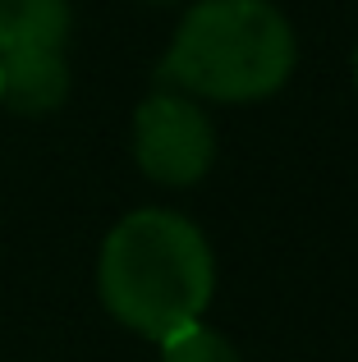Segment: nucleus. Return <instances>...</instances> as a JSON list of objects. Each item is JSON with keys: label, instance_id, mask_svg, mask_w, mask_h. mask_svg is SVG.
Instances as JSON below:
<instances>
[{"label": "nucleus", "instance_id": "6e6552de", "mask_svg": "<svg viewBox=\"0 0 358 362\" xmlns=\"http://www.w3.org/2000/svg\"><path fill=\"white\" fill-rule=\"evenodd\" d=\"M152 5H175V0H152Z\"/></svg>", "mask_w": 358, "mask_h": 362}, {"label": "nucleus", "instance_id": "0eeeda50", "mask_svg": "<svg viewBox=\"0 0 358 362\" xmlns=\"http://www.w3.org/2000/svg\"><path fill=\"white\" fill-rule=\"evenodd\" d=\"M354 88H358V51H354Z\"/></svg>", "mask_w": 358, "mask_h": 362}, {"label": "nucleus", "instance_id": "f03ea898", "mask_svg": "<svg viewBox=\"0 0 358 362\" xmlns=\"http://www.w3.org/2000/svg\"><path fill=\"white\" fill-rule=\"evenodd\" d=\"M294 28L271 0H197L179 18L161 83L202 101H262L294 74Z\"/></svg>", "mask_w": 358, "mask_h": 362}, {"label": "nucleus", "instance_id": "39448f33", "mask_svg": "<svg viewBox=\"0 0 358 362\" xmlns=\"http://www.w3.org/2000/svg\"><path fill=\"white\" fill-rule=\"evenodd\" d=\"M69 28V0H0V60L64 51Z\"/></svg>", "mask_w": 358, "mask_h": 362}, {"label": "nucleus", "instance_id": "f257e3e1", "mask_svg": "<svg viewBox=\"0 0 358 362\" xmlns=\"http://www.w3.org/2000/svg\"><path fill=\"white\" fill-rule=\"evenodd\" d=\"M97 293L134 335L156 339L202 321L216 293L212 243L188 216L166 206L129 211L97 257Z\"/></svg>", "mask_w": 358, "mask_h": 362}, {"label": "nucleus", "instance_id": "20e7f679", "mask_svg": "<svg viewBox=\"0 0 358 362\" xmlns=\"http://www.w3.org/2000/svg\"><path fill=\"white\" fill-rule=\"evenodd\" d=\"M69 97V64L64 51H37V55H9L0 60V106L14 115H51Z\"/></svg>", "mask_w": 358, "mask_h": 362}, {"label": "nucleus", "instance_id": "423d86ee", "mask_svg": "<svg viewBox=\"0 0 358 362\" xmlns=\"http://www.w3.org/2000/svg\"><path fill=\"white\" fill-rule=\"evenodd\" d=\"M161 362H243V358L221 330H212L207 321H193V326L161 339Z\"/></svg>", "mask_w": 358, "mask_h": 362}, {"label": "nucleus", "instance_id": "7ed1b4c3", "mask_svg": "<svg viewBox=\"0 0 358 362\" xmlns=\"http://www.w3.org/2000/svg\"><path fill=\"white\" fill-rule=\"evenodd\" d=\"M134 160L156 184L188 188L212 170L216 129L193 97L156 92L134 110Z\"/></svg>", "mask_w": 358, "mask_h": 362}]
</instances>
